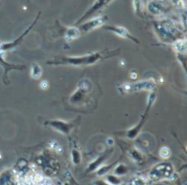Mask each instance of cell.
Returning a JSON list of instances; mask_svg holds the SVG:
<instances>
[{"label": "cell", "mask_w": 187, "mask_h": 185, "mask_svg": "<svg viewBox=\"0 0 187 185\" xmlns=\"http://www.w3.org/2000/svg\"><path fill=\"white\" fill-rule=\"evenodd\" d=\"M91 89H92V85L91 80L88 79H82L78 82L76 91L70 97V101L74 104L78 103V101H80L83 99V97L87 96L91 91Z\"/></svg>", "instance_id": "cell-5"}, {"label": "cell", "mask_w": 187, "mask_h": 185, "mask_svg": "<svg viewBox=\"0 0 187 185\" xmlns=\"http://www.w3.org/2000/svg\"><path fill=\"white\" fill-rule=\"evenodd\" d=\"M173 49L180 54L186 53V40L185 39H178L173 44Z\"/></svg>", "instance_id": "cell-11"}, {"label": "cell", "mask_w": 187, "mask_h": 185, "mask_svg": "<svg viewBox=\"0 0 187 185\" xmlns=\"http://www.w3.org/2000/svg\"><path fill=\"white\" fill-rule=\"evenodd\" d=\"M108 140H109V142H108V143H109V145H112V144H113V142H111V140H112L111 139H109Z\"/></svg>", "instance_id": "cell-19"}, {"label": "cell", "mask_w": 187, "mask_h": 185, "mask_svg": "<svg viewBox=\"0 0 187 185\" xmlns=\"http://www.w3.org/2000/svg\"><path fill=\"white\" fill-rule=\"evenodd\" d=\"M108 30H110L112 31L113 33H115L116 35H118L119 37H122L123 38H131V39H133L134 38L130 35L129 31L125 28H122V27H107L106 28ZM135 41V40H134Z\"/></svg>", "instance_id": "cell-9"}, {"label": "cell", "mask_w": 187, "mask_h": 185, "mask_svg": "<svg viewBox=\"0 0 187 185\" xmlns=\"http://www.w3.org/2000/svg\"><path fill=\"white\" fill-rule=\"evenodd\" d=\"M71 159L74 164H78L80 162V154L78 151L73 150L71 152Z\"/></svg>", "instance_id": "cell-15"}, {"label": "cell", "mask_w": 187, "mask_h": 185, "mask_svg": "<svg viewBox=\"0 0 187 185\" xmlns=\"http://www.w3.org/2000/svg\"><path fill=\"white\" fill-rule=\"evenodd\" d=\"M160 156L163 159H167L171 156V150L168 147H163L160 150Z\"/></svg>", "instance_id": "cell-14"}, {"label": "cell", "mask_w": 187, "mask_h": 185, "mask_svg": "<svg viewBox=\"0 0 187 185\" xmlns=\"http://www.w3.org/2000/svg\"><path fill=\"white\" fill-rule=\"evenodd\" d=\"M156 88V83L153 80H142L135 83H125L122 86L123 92H137V91H153Z\"/></svg>", "instance_id": "cell-4"}, {"label": "cell", "mask_w": 187, "mask_h": 185, "mask_svg": "<svg viewBox=\"0 0 187 185\" xmlns=\"http://www.w3.org/2000/svg\"><path fill=\"white\" fill-rule=\"evenodd\" d=\"M157 31L163 40L176 41L180 39L181 30L171 21H163L156 26Z\"/></svg>", "instance_id": "cell-2"}, {"label": "cell", "mask_w": 187, "mask_h": 185, "mask_svg": "<svg viewBox=\"0 0 187 185\" xmlns=\"http://www.w3.org/2000/svg\"><path fill=\"white\" fill-rule=\"evenodd\" d=\"M131 79H136L137 78V74L136 73H131Z\"/></svg>", "instance_id": "cell-18"}, {"label": "cell", "mask_w": 187, "mask_h": 185, "mask_svg": "<svg viewBox=\"0 0 187 185\" xmlns=\"http://www.w3.org/2000/svg\"><path fill=\"white\" fill-rule=\"evenodd\" d=\"M41 74H42V69H41V67H40L39 65H38V64L32 65L30 75H31V77L33 79H35V80L39 79L40 76H41Z\"/></svg>", "instance_id": "cell-13"}, {"label": "cell", "mask_w": 187, "mask_h": 185, "mask_svg": "<svg viewBox=\"0 0 187 185\" xmlns=\"http://www.w3.org/2000/svg\"><path fill=\"white\" fill-rule=\"evenodd\" d=\"M149 10L150 12H152L154 15H162L163 14L165 11L164 9V6L160 3V2H152L149 5Z\"/></svg>", "instance_id": "cell-10"}, {"label": "cell", "mask_w": 187, "mask_h": 185, "mask_svg": "<svg viewBox=\"0 0 187 185\" xmlns=\"http://www.w3.org/2000/svg\"><path fill=\"white\" fill-rule=\"evenodd\" d=\"M79 35H80V30L75 27H72L67 30L65 37L67 40H73V39H76L77 37H78Z\"/></svg>", "instance_id": "cell-12"}, {"label": "cell", "mask_w": 187, "mask_h": 185, "mask_svg": "<svg viewBox=\"0 0 187 185\" xmlns=\"http://www.w3.org/2000/svg\"><path fill=\"white\" fill-rule=\"evenodd\" d=\"M47 124L49 126H51L52 128L60 131V132H63L65 134H68L69 132V131L72 128V124L68 123V122H64L61 120H51V121H47Z\"/></svg>", "instance_id": "cell-7"}, {"label": "cell", "mask_w": 187, "mask_h": 185, "mask_svg": "<svg viewBox=\"0 0 187 185\" xmlns=\"http://www.w3.org/2000/svg\"><path fill=\"white\" fill-rule=\"evenodd\" d=\"M112 178H114V177H113V176H112V177H111V176H109V177H108V180H111ZM115 178H116V177H115ZM120 183V181H119V180H117V178H116V179H114V181L112 182V183Z\"/></svg>", "instance_id": "cell-17"}, {"label": "cell", "mask_w": 187, "mask_h": 185, "mask_svg": "<svg viewBox=\"0 0 187 185\" xmlns=\"http://www.w3.org/2000/svg\"><path fill=\"white\" fill-rule=\"evenodd\" d=\"M105 22V18L103 17H96L92 20L83 24L81 27H80V30H82L83 32H90L91 31L92 29H95L100 26H102Z\"/></svg>", "instance_id": "cell-6"}, {"label": "cell", "mask_w": 187, "mask_h": 185, "mask_svg": "<svg viewBox=\"0 0 187 185\" xmlns=\"http://www.w3.org/2000/svg\"><path fill=\"white\" fill-rule=\"evenodd\" d=\"M111 0H97L96 1V3L93 5V6L83 16V17H81V19L79 20V21H81V20H83L84 18H87V17H89L91 14H92L94 12H96V11H98V10H100V9H101V8H103L106 5H108L109 2H110Z\"/></svg>", "instance_id": "cell-8"}, {"label": "cell", "mask_w": 187, "mask_h": 185, "mask_svg": "<svg viewBox=\"0 0 187 185\" xmlns=\"http://www.w3.org/2000/svg\"><path fill=\"white\" fill-rule=\"evenodd\" d=\"M173 174V167L170 163H160L152 169L150 172V178L154 180L170 179Z\"/></svg>", "instance_id": "cell-3"}, {"label": "cell", "mask_w": 187, "mask_h": 185, "mask_svg": "<svg viewBox=\"0 0 187 185\" xmlns=\"http://www.w3.org/2000/svg\"><path fill=\"white\" fill-rule=\"evenodd\" d=\"M100 58V53H93L82 57H63L58 58L55 60L47 62V64H56V65H73V66H83V65H91L96 63Z\"/></svg>", "instance_id": "cell-1"}, {"label": "cell", "mask_w": 187, "mask_h": 185, "mask_svg": "<svg viewBox=\"0 0 187 185\" xmlns=\"http://www.w3.org/2000/svg\"><path fill=\"white\" fill-rule=\"evenodd\" d=\"M3 50V46H2V44L0 43V51Z\"/></svg>", "instance_id": "cell-20"}, {"label": "cell", "mask_w": 187, "mask_h": 185, "mask_svg": "<svg viewBox=\"0 0 187 185\" xmlns=\"http://www.w3.org/2000/svg\"><path fill=\"white\" fill-rule=\"evenodd\" d=\"M40 88H41L42 89L46 90L47 88H48V82H47V81H46V80L42 81V82L40 83Z\"/></svg>", "instance_id": "cell-16"}]
</instances>
